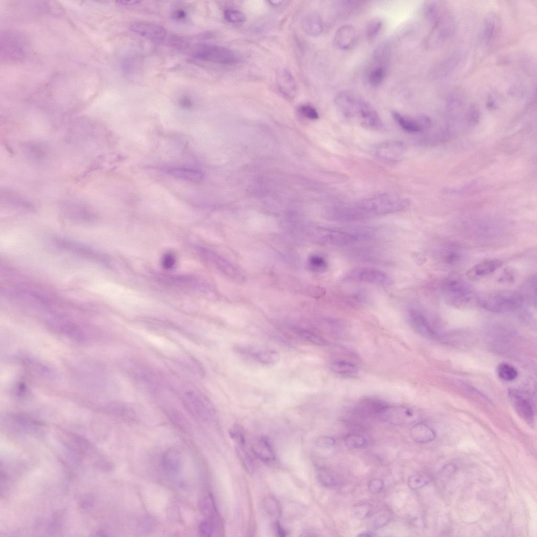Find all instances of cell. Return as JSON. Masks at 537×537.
<instances>
[{"label": "cell", "mask_w": 537, "mask_h": 537, "mask_svg": "<svg viewBox=\"0 0 537 537\" xmlns=\"http://www.w3.org/2000/svg\"><path fill=\"white\" fill-rule=\"evenodd\" d=\"M410 205L411 202L406 197L384 194L349 205L346 212L350 222H357L398 213L407 209Z\"/></svg>", "instance_id": "cell-1"}, {"label": "cell", "mask_w": 537, "mask_h": 537, "mask_svg": "<svg viewBox=\"0 0 537 537\" xmlns=\"http://www.w3.org/2000/svg\"><path fill=\"white\" fill-rule=\"evenodd\" d=\"M524 302L519 292L500 290L478 296L477 305L488 311L501 313L514 311Z\"/></svg>", "instance_id": "cell-2"}, {"label": "cell", "mask_w": 537, "mask_h": 537, "mask_svg": "<svg viewBox=\"0 0 537 537\" xmlns=\"http://www.w3.org/2000/svg\"><path fill=\"white\" fill-rule=\"evenodd\" d=\"M445 300L452 307L469 308L477 305L478 295L473 287L464 281L451 280L443 285Z\"/></svg>", "instance_id": "cell-3"}, {"label": "cell", "mask_w": 537, "mask_h": 537, "mask_svg": "<svg viewBox=\"0 0 537 537\" xmlns=\"http://www.w3.org/2000/svg\"><path fill=\"white\" fill-rule=\"evenodd\" d=\"M193 56L202 61L225 65H234L238 62L237 55L230 49L216 45H197L194 49Z\"/></svg>", "instance_id": "cell-4"}, {"label": "cell", "mask_w": 537, "mask_h": 537, "mask_svg": "<svg viewBox=\"0 0 537 537\" xmlns=\"http://www.w3.org/2000/svg\"><path fill=\"white\" fill-rule=\"evenodd\" d=\"M63 216L73 222L93 224L99 219L97 211L90 205L80 201H66L60 204Z\"/></svg>", "instance_id": "cell-5"}, {"label": "cell", "mask_w": 537, "mask_h": 537, "mask_svg": "<svg viewBox=\"0 0 537 537\" xmlns=\"http://www.w3.org/2000/svg\"><path fill=\"white\" fill-rule=\"evenodd\" d=\"M54 243L58 248L72 253L76 256L98 264L105 263L106 259L102 253L89 245L74 239L58 237L54 238Z\"/></svg>", "instance_id": "cell-6"}, {"label": "cell", "mask_w": 537, "mask_h": 537, "mask_svg": "<svg viewBox=\"0 0 537 537\" xmlns=\"http://www.w3.org/2000/svg\"><path fill=\"white\" fill-rule=\"evenodd\" d=\"M345 279L373 285L388 286L392 284L391 277L386 272L372 267H360L350 271Z\"/></svg>", "instance_id": "cell-7"}, {"label": "cell", "mask_w": 537, "mask_h": 537, "mask_svg": "<svg viewBox=\"0 0 537 537\" xmlns=\"http://www.w3.org/2000/svg\"><path fill=\"white\" fill-rule=\"evenodd\" d=\"M434 27L427 39L429 46L439 44L452 36L455 29L453 17L444 8L440 15L434 21Z\"/></svg>", "instance_id": "cell-8"}, {"label": "cell", "mask_w": 537, "mask_h": 537, "mask_svg": "<svg viewBox=\"0 0 537 537\" xmlns=\"http://www.w3.org/2000/svg\"><path fill=\"white\" fill-rule=\"evenodd\" d=\"M47 322L59 333L76 342L87 341V335L80 325L66 317L54 315L49 317Z\"/></svg>", "instance_id": "cell-9"}, {"label": "cell", "mask_w": 537, "mask_h": 537, "mask_svg": "<svg viewBox=\"0 0 537 537\" xmlns=\"http://www.w3.org/2000/svg\"><path fill=\"white\" fill-rule=\"evenodd\" d=\"M385 422L393 425H407L418 419V415L413 409L406 406H387L378 414Z\"/></svg>", "instance_id": "cell-10"}, {"label": "cell", "mask_w": 537, "mask_h": 537, "mask_svg": "<svg viewBox=\"0 0 537 537\" xmlns=\"http://www.w3.org/2000/svg\"><path fill=\"white\" fill-rule=\"evenodd\" d=\"M363 101L361 97L349 91L340 92L335 99L338 109L349 118L358 119Z\"/></svg>", "instance_id": "cell-11"}, {"label": "cell", "mask_w": 537, "mask_h": 537, "mask_svg": "<svg viewBox=\"0 0 537 537\" xmlns=\"http://www.w3.org/2000/svg\"><path fill=\"white\" fill-rule=\"evenodd\" d=\"M130 30L139 36L154 42H167L168 36L165 28L156 23L148 22H136L132 23Z\"/></svg>", "instance_id": "cell-12"}, {"label": "cell", "mask_w": 537, "mask_h": 537, "mask_svg": "<svg viewBox=\"0 0 537 537\" xmlns=\"http://www.w3.org/2000/svg\"><path fill=\"white\" fill-rule=\"evenodd\" d=\"M405 152L404 143L399 141H388L377 145L374 150L376 156L389 164L399 162Z\"/></svg>", "instance_id": "cell-13"}, {"label": "cell", "mask_w": 537, "mask_h": 537, "mask_svg": "<svg viewBox=\"0 0 537 537\" xmlns=\"http://www.w3.org/2000/svg\"><path fill=\"white\" fill-rule=\"evenodd\" d=\"M238 351L242 355L265 365L277 364L280 359L279 353L269 349L242 347Z\"/></svg>", "instance_id": "cell-14"}, {"label": "cell", "mask_w": 537, "mask_h": 537, "mask_svg": "<svg viewBox=\"0 0 537 537\" xmlns=\"http://www.w3.org/2000/svg\"><path fill=\"white\" fill-rule=\"evenodd\" d=\"M0 195L1 206L4 207L26 211H33L34 210L32 203L12 189L1 188Z\"/></svg>", "instance_id": "cell-15"}, {"label": "cell", "mask_w": 537, "mask_h": 537, "mask_svg": "<svg viewBox=\"0 0 537 537\" xmlns=\"http://www.w3.org/2000/svg\"><path fill=\"white\" fill-rule=\"evenodd\" d=\"M503 265V261L499 259L485 260L471 268L466 275L470 281L479 280L496 272Z\"/></svg>", "instance_id": "cell-16"}, {"label": "cell", "mask_w": 537, "mask_h": 537, "mask_svg": "<svg viewBox=\"0 0 537 537\" xmlns=\"http://www.w3.org/2000/svg\"><path fill=\"white\" fill-rule=\"evenodd\" d=\"M510 398L516 412L521 418L532 423L534 419V410L531 402L518 392H511Z\"/></svg>", "instance_id": "cell-17"}, {"label": "cell", "mask_w": 537, "mask_h": 537, "mask_svg": "<svg viewBox=\"0 0 537 537\" xmlns=\"http://www.w3.org/2000/svg\"><path fill=\"white\" fill-rule=\"evenodd\" d=\"M392 116L402 129L410 133L421 132L430 124V120L426 117L415 120L402 115L398 112H393Z\"/></svg>", "instance_id": "cell-18"}, {"label": "cell", "mask_w": 537, "mask_h": 537, "mask_svg": "<svg viewBox=\"0 0 537 537\" xmlns=\"http://www.w3.org/2000/svg\"><path fill=\"white\" fill-rule=\"evenodd\" d=\"M277 83L281 93L289 99H293L298 93V86L294 77L286 69L280 70L277 77Z\"/></svg>", "instance_id": "cell-19"}, {"label": "cell", "mask_w": 537, "mask_h": 537, "mask_svg": "<svg viewBox=\"0 0 537 537\" xmlns=\"http://www.w3.org/2000/svg\"><path fill=\"white\" fill-rule=\"evenodd\" d=\"M358 120L367 128L379 129L382 126V121L375 109L369 103L364 101Z\"/></svg>", "instance_id": "cell-20"}, {"label": "cell", "mask_w": 537, "mask_h": 537, "mask_svg": "<svg viewBox=\"0 0 537 537\" xmlns=\"http://www.w3.org/2000/svg\"><path fill=\"white\" fill-rule=\"evenodd\" d=\"M408 316L410 324L416 333L427 338L434 336V331L431 328L426 317L418 310H411Z\"/></svg>", "instance_id": "cell-21"}, {"label": "cell", "mask_w": 537, "mask_h": 537, "mask_svg": "<svg viewBox=\"0 0 537 537\" xmlns=\"http://www.w3.org/2000/svg\"><path fill=\"white\" fill-rule=\"evenodd\" d=\"M356 39V31L351 25H345L339 28L335 35L336 45L344 50H347L354 46Z\"/></svg>", "instance_id": "cell-22"}, {"label": "cell", "mask_w": 537, "mask_h": 537, "mask_svg": "<svg viewBox=\"0 0 537 537\" xmlns=\"http://www.w3.org/2000/svg\"><path fill=\"white\" fill-rule=\"evenodd\" d=\"M252 450L261 461L266 463H271L275 460V454L272 448L269 443L264 437H258L254 440L251 444Z\"/></svg>", "instance_id": "cell-23"}, {"label": "cell", "mask_w": 537, "mask_h": 537, "mask_svg": "<svg viewBox=\"0 0 537 537\" xmlns=\"http://www.w3.org/2000/svg\"><path fill=\"white\" fill-rule=\"evenodd\" d=\"M410 436L416 443L426 444L433 441L436 435L432 428L426 424L419 423L410 431Z\"/></svg>", "instance_id": "cell-24"}, {"label": "cell", "mask_w": 537, "mask_h": 537, "mask_svg": "<svg viewBox=\"0 0 537 537\" xmlns=\"http://www.w3.org/2000/svg\"><path fill=\"white\" fill-rule=\"evenodd\" d=\"M302 27L304 31L312 37L319 36L323 30L322 19L315 13H310L303 18Z\"/></svg>", "instance_id": "cell-25"}, {"label": "cell", "mask_w": 537, "mask_h": 537, "mask_svg": "<svg viewBox=\"0 0 537 537\" xmlns=\"http://www.w3.org/2000/svg\"><path fill=\"white\" fill-rule=\"evenodd\" d=\"M25 157L34 162H41L46 157L47 149L45 145L35 142L22 145Z\"/></svg>", "instance_id": "cell-26"}, {"label": "cell", "mask_w": 537, "mask_h": 537, "mask_svg": "<svg viewBox=\"0 0 537 537\" xmlns=\"http://www.w3.org/2000/svg\"><path fill=\"white\" fill-rule=\"evenodd\" d=\"M166 172L175 178L197 182L204 179V173L197 169L186 168H171Z\"/></svg>", "instance_id": "cell-27"}, {"label": "cell", "mask_w": 537, "mask_h": 537, "mask_svg": "<svg viewBox=\"0 0 537 537\" xmlns=\"http://www.w3.org/2000/svg\"><path fill=\"white\" fill-rule=\"evenodd\" d=\"M182 456L179 451L169 449L163 457V465L165 469L171 473H178L182 467Z\"/></svg>", "instance_id": "cell-28"}, {"label": "cell", "mask_w": 537, "mask_h": 537, "mask_svg": "<svg viewBox=\"0 0 537 537\" xmlns=\"http://www.w3.org/2000/svg\"><path fill=\"white\" fill-rule=\"evenodd\" d=\"M499 20L494 15L487 17L485 21L483 31V40L486 44H488L494 39L498 30Z\"/></svg>", "instance_id": "cell-29"}, {"label": "cell", "mask_w": 537, "mask_h": 537, "mask_svg": "<svg viewBox=\"0 0 537 537\" xmlns=\"http://www.w3.org/2000/svg\"><path fill=\"white\" fill-rule=\"evenodd\" d=\"M387 406L385 403L374 399H367L360 402L357 407L360 412L367 414H379Z\"/></svg>", "instance_id": "cell-30"}, {"label": "cell", "mask_w": 537, "mask_h": 537, "mask_svg": "<svg viewBox=\"0 0 537 537\" xmlns=\"http://www.w3.org/2000/svg\"><path fill=\"white\" fill-rule=\"evenodd\" d=\"M330 369L335 373L344 375H351L357 373L358 371V367L356 365L345 362L331 363L330 365Z\"/></svg>", "instance_id": "cell-31"}, {"label": "cell", "mask_w": 537, "mask_h": 537, "mask_svg": "<svg viewBox=\"0 0 537 537\" xmlns=\"http://www.w3.org/2000/svg\"><path fill=\"white\" fill-rule=\"evenodd\" d=\"M432 478L426 475H414L408 479L407 484L410 489L417 490L428 485Z\"/></svg>", "instance_id": "cell-32"}, {"label": "cell", "mask_w": 537, "mask_h": 537, "mask_svg": "<svg viewBox=\"0 0 537 537\" xmlns=\"http://www.w3.org/2000/svg\"><path fill=\"white\" fill-rule=\"evenodd\" d=\"M499 377L505 381H512L517 378L518 372L514 367L507 363L500 364L497 368Z\"/></svg>", "instance_id": "cell-33"}, {"label": "cell", "mask_w": 537, "mask_h": 537, "mask_svg": "<svg viewBox=\"0 0 537 537\" xmlns=\"http://www.w3.org/2000/svg\"><path fill=\"white\" fill-rule=\"evenodd\" d=\"M237 452L246 470L252 474L254 471V462L248 452L244 447V445H238Z\"/></svg>", "instance_id": "cell-34"}, {"label": "cell", "mask_w": 537, "mask_h": 537, "mask_svg": "<svg viewBox=\"0 0 537 537\" xmlns=\"http://www.w3.org/2000/svg\"><path fill=\"white\" fill-rule=\"evenodd\" d=\"M386 75L385 69L383 66H378L372 70L369 76V81L371 86L378 87L384 82Z\"/></svg>", "instance_id": "cell-35"}, {"label": "cell", "mask_w": 537, "mask_h": 537, "mask_svg": "<svg viewBox=\"0 0 537 537\" xmlns=\"http://www.w3.org/2000/svg\"><path fill=\"white\" fill-rule=\"evenodd\" d=\"M345 446L350 449H358L364 447L367 441L364 437L356 434H350L345 437Z\"/></svg>", "instance_id": "cell-36"}, {"label": "cell", "mask_w": 537, "mask_h": 537, "mask_svg": "<svg viewBox=\"0 0 537 537\" xmlns=\"http://www.w3.org/2000/svg\"><path fill=\"white\" fill-rule=\"evenodd\" d=\"M390 46L387 42H383L377 46L374 52V58L378 63H386L390 55Z\"/></svg>", "instance_id": "cell-37"}, {"label": "cell", "mask_w": 537, "mask_h": 537, "mask_svg": "<svg viewBox=\"0 0 537 537\" xmlns=\"http://www.w3.org/2000/svg\"><path fill=\"white\" fill-rule=\"evenodd\" d=\"M265 511L270 517L277 518L280 514V508L276 499L272 497H268L264 500Z\"/></svg>", "instance_id": "cell-38"}, {"label": "cell", "mask_w": 537, "mask_h": 537, "mask_svg": "<svg viewBox=\"0 0 537 537\" xmlns=\"http://www.w3.org/2000/svg\"><path fill=\"white\" fill-rule=\"evenodd\" d=\"M383 26V21L378 18L371 20L367 24L366 33L367 38L372 40L375 38Z\"/></svg>", "instance_id": "cell-39"}, {"label": "cell", "mask_w": 537, "mask_h": 537, "mask_svg": "<svg viewBox=\"0 0 537 537\" xmlns=\"http://www.w3.org/2000/svg\"><path fill=\"white\" fill-rule=\"evenodd\" d=\"M524 286L525 293H520L523 298L525 301L526 299L530 300L536 305V278L535 277L530 278Z\"/></svg>", "instance_id": "cell-40"}, {"label": "cell", "mask_w": 537, "mask_h": 537, "mask_svg": "<svg viewBox=\"0 0 537 537\" xmlns=\"http://www.w3.org/2000/svg\"><path fill=\"white\" fill-rule=\"evenodd\" d=\"M224 17L228 22L235 24H243L246 20L243 12L233 9H226L224 12Z\"/></svg>", "instance_id": "cell-41"}, {"label": "cell", "mask_w": 537, "mask_h": 537, "mask_svg": "<svg viewBox=\"0 0 537 537\" xmlns=\"http://www.w3.org/2000/svg\"><path fill=\"white\" fill-rule=\"evenodd\" d=\"M391 518L392 514L390 512L387 511L380 512L373 517L372 524L374 528H381L387 525Z\"/></svg>", "instance_id": "cell-42"}, {"label": "cell", "mask_w": 537, "mask_h": 537, "mask_svg": "<svg viewBox=\"0 0 537 537\" xmlns=\"http://www.w3.org/2000/svg\"><path fill=\"white\" fill-rule=\"evenodd\" d=\"M316 476L318 481L324 487H332L336 485L334 478L326 470L318 469L316 472Z\"/></svg>", "instance_id": "cell-43"}, {"label": "cell", "mask_w": 537, "mask_h": 537, "mask_svg": "<svg viewBox=\"0 0 537 537\" xmlns=\"http://www.w3.org/2000/svg\"><path fill=\"white\" fill-rule=\"evenodd\" d=\"M518 273L516 270L512 267L505 268L500 275L499 282L504 284H512L517 280Z\"/></svg>", "instance_id": "cell-44"}, {"label": "cell", "mask_w": 537, "mask_h": 537, "mask_svg": "<svg viewBox=\"0 0 537 537\" xmlns=\"http://www.w3.org/2000/svg\"><path fill=\"white\" fill-rule=\"evenodd\" d=\"M370 513V507L366 504L356 505L352 508V515L356 519L363 520L368 516Z\"/></svg>", "instance_id": "cell-45"}, {"label": "cell", "mask_w": 537, "mask_h": 537, "mask_svg": "<svg viewBox=\"0 0 537 537\" xmlns=\"http://www.w3.org/2000/svg\"><path fill=\"white\" fill-rule=\"evenodd\" d=\"M230 437L238 445H245V435L243 428L238 425H235L229 432Z\"/></svg>", "instance_id": "cell-46"}, {"label": "cell", "mask_w": 537, "mask_h": 537, "mask_svg": "<svg viewBox=\"0 0 537 537\" xmlns=\"http://www.w3.org/2000/svg\"><path fill=\"white\" fill-rule=\"evenodd\" d=\"M299 110L302 115L309 119L316 120L319 118V113L311 105L308 104L302 105Z\"/></svg>", "instance_id": "cell-47"}, {"label": "cell", "mask_w": 537, "mask_h": 537, "mask_svg": "<svg viewBox=\"0 0 537 537\" xmlns=\"http://www.w3.org/2000/svg\"><path fill=\"white\" fill-rule=\"evenodd\" d=\"M310 264L313 268L317 271H323L328 267L326 260L320 256H313L310 260Z\"/></svg>", "instance_id": "cell-48"}, {"label": "cell", "mask_w": 537, "mask_h": 537, "mask_svg": "<svg viewBox=\"0 0 537 537\" xmlns=\"http://www.w3.org/2000/svg\"><path fill=\"white\" fill-rule=\"evenodd\" d=\"M336 440L333 437L328 436H321L317 440L318 446L323 449H330L335 446Z\"/></svg>", "instance_id": "cell-49"}, {"label": "cell", "mask_w": 537, "mask_h": 537, "mask_svg": "<svg viewBox=\"0 0 537 537\" xmlns=\"http://www.w3.org/2000/svg\"><path fill=\"white\" fill-rule=\"evenodd\" d=\"M384 488V483L383 480L379 478H374L371 480L369 485L370 492L373 494L381 492Z\"/></svg>", "instance_id": "cell-50"}, {"label": "cell", "mask_w": 537, "mask_h": 537, "mask_svg": "<svg viewBox=\"0 0 537 537\" xmlns=\"http://www.w3.org/2000/svg\"><path fill=\"white\" fill-rule=\"evenodd\" d=\"M307 292L311 297L319 299L326 294V289L320 287L311 286L307 289Z\"/></svg>", "instance_id": "cell-51"}, {"label": "cell", "mask_w": 537, "mask_h": 537, "mask_svg": "<svg viewBox=\"0 0 537 537\" xmlns=\"http://www.w3.org/2000/svg\"><path fill=\"white\" fill-rule=\"evenodd\" d=\"M480 112L478 109L475 105H472L470 108L468 114V120L472 124H477L480 119Z\"/></svg>", "instance_id": "cell-52"}, {"label": "cell", "mask_w": 537, "mask_h": 537, "mask_svg": "<svg viewBox=\"0 0 537 537\" xmlns=\"http://www.w3.org/2000/svg\"><path fill=\"white\" fill-rule=\"evenodd\" d=\"M445 260L448 264H454L460 258V255L457 252L454 251H449L445 255Z\"/></svg>", "instance_id": "cell-53"}, {"label": "cell", "mask_w": 537, "mask_h": 537, "mask_svg": "<svg viewBox=\"0 0 537 537\" xmlns=\"http://www.w3.org/2000/svg\"><path fill=\"white\" fill-rule=\"evenodd\" d=\"M200 532L204 536H210L213 533V528L209 523L204 522L200 525Z\"/></svg>", "instance_id": "cell-54"}, {"label": "cell", "mask_w": 537, "mask_h": 537, "mask_svg": "<svg viewBox=\"0 0 537 537\" xmlns=\"http://www.w3.org/2000/svg\"><path fill=\"white\" fill-rule=\"evenodd\" d=\"M179 104L182 108L189 109L192 107L193 103L189 97L183 96L180 99Z\"/></svg>", "instance_id": "cell-55"}, {"label": "cell", "mask_w": 537, "mask_h": 537, "mask_svg": "<svg viewBox=\"0 0 537 537\" xmlns=\"http://www.w3.org/2000/svg\"><path fill=\"white\" fill-rule=\"evenodd\" d=\"M186 12L182 9L176 10L173 13V17L178 20H182L186 18Z\"/></svg>", "instance_id": "cell-56"}, {"label": "cell", "mask_w": 537, "mask_h": 537, "mask_svg": "<svg viewBox=\"0 0 537 537\" xmlns=\"http://www.w3.org/2000/svg\"><path fill=\"white\" fill-rule=\"evenodd\" d=\"M164 260V265L165 266V268H170L174 264L175 259L171 254L166 256Z\"/></svg>", "instance_id": "cell-57"}, {"label": "cell", "mask_w": 537, "mask_h": 537, "mask_svg": "<svg viewBox=\"0 0 537 537\" xmlns=\"http://www.w3.org/2000/svg\"><path fill=\"white\" fill-rule=\"evenodd\" d=\"M117 2L120 5L128 6L138 4L140 1H136V0H130V1H119Z\"/></svg>", "instance_id": "cell-58"}, {"label": "cell", "mask_w": 537, "mask_h": 537, "mask_svg": "<svg viewBox=\"0 0 537 537\" xmlns=\"http://www.w3.org/2000/svg\"><path fill=\"white\" fill-rule=\"evenodd\" d=\"M358 537H374L376 536L373 532L369 531H363L357 535Z\"/></svg>", "instance_id": "cell-59"}, {"label": "cell", "mask_w": 537, "mask_h": 537, "mask_svg": "<svg viewBox=\"0 0 537 537\" xmlns=\"http://www.w3.org/2000/svg\"><path fill=\"white\" fill-rule=\"evenodd\" d=\"M277 529L278 533L279 534L280 536L284 537V536H286V533L285 531V530L283 528H282L280 526L278 525L277 527Z\"/></svg>", "instance_id": "cell-60"}, {"label": "cell", "mask_w": 537, "mask_h": 537, "mask_svg": "<svg viewBox=\"0 0 537 537\" xmlns=\"http://www.w3.org/2000/svg\"><path fill=\"white\" fill-rule=\"evenodd\" d=\"M487 107L490 109H494L496 108V103L492 100L489 101L487 103Z\"/></svg>", "instance_id": "cell-61"}, {"label": "cell", "mask_w": 537, "mask_h": 537, "mask_svg": "<svg viewBox=\"0 0 537 537\" xmlns=\"http://www.w3.org/2000/svg\"><path fill=\"white\" fill-rule=\"evenodd\" d=\"M282 2H283V1H278V0H277H277H276V1H269V3H271V5H274V6H278V5H280L281 4H282Z\"/></svg>", "instance_id": "cell-62"}]
</instances>
